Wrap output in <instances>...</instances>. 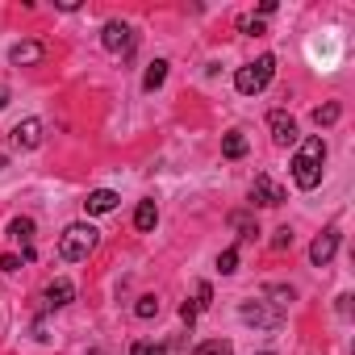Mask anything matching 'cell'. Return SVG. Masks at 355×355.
<instances>
[{
  "label": "cell",
  "instance_id": "1",
  "mask_svg": "<svg viewBox=\"0 0 355 355\" xmlns=\"http://www.w3.org/2000/svg\"><path fill=\"white\" fill-rule=\"evenodd\" d=\"M322 163H326V142L322 138H305L301 150H297V159H293V180H297V189H305V193L318 189Z\"/></svg>",
  "mask_w": 355,
  "mask_h": 355
},
{
  "label": "cell",
  "instance_id": "2",
  "mask_svg": "<svg viewBox=\"0 0 355 355\" xmlns=\"http://www.w3.org/2000/svg\"><path fill=\"white\" fill-rule=\"evenodd\" d=\"M96 243H101V234H96L88 222H76V226L63 230V239H59V255H63L67 263H80V259H88V255L96 251Z\"/></svg>",
  "mask_w": 355,
  "mask_h": 355
},
{
  "label": "cell",
  "instance_id": "3",
  "mask_svg": "<svg viewBox=\"0 0 355 355\" xmlns=\"http://www.w3.org/2000/svg\"><path fill=\"white\" fill-rule=\"evenodd\" d=\"M272 76H276V59H272V55H259L255 63L239 67L234 88H239L243 96H255V92H263V88H268V80H272Z\"/></svg>",
  "mask_w": 355,
  "mask_h": 355
},
{
  "label": "cell",
  "instance_id": "4",
  "mask_svg": "<svg viewBox=\"0 0 355 355\" xmlns=\"http://www.w3.org/2000/svg\"><path fill=\"white\" fill-rule=\"evenodd\" d=\"M101 42H105V51H113V55H130V51H134V30H130L125 21H109L105 34H101Z\"/></svg>",
  "mask_w": 355,
  "mask_h": 355
},
{
  "label": "cell",
  "instance_id": "5",
  "mask_svg": "<svg viewBox=\"0 0 355 355\" xmlns=\"http://www.w3.org/2000/svg\"><path fill=\"white\" fill-rule=\"evenodd\" d=\"M251 201H255V205L276 209V205H284V189L272 180V175H255V184H251Z\"/></svg>",
  "mask_w": 355,
  "mask_h": 355
},
{
  "label": "cell",
  "instance_id": "6",
  "mask_svg": "<svg viewBox=\"0 0 355 355\" xmlns=\"http://www.w3.org/2000/svg\"><path fill=\"white\" fill-rule=\"evenodd\" d=\"M268 125H272V142H276V146L297 142V121H293L284 109H272V113H268Z\"/></svg>",
  "mask_w": 355,
  "mask_h": 355
},
{
  "label": "cell",
  "instance_id": "7",
  "mask_svg": "<svg viewBox=\"0 0 355 355\" xmlns=\"http://www.w3.org/2000/svg\"><path fill=\"white\" fill-rule=\"evenodd\" d=\"M239 313H243V322H251V326H263V330H276V326L284 322V313H280V309H263V301H255V305L247 301Z\"/></svg>",
  "mask_w": 355,
  "mask_h": 355
},
{
  "label": "cell",
  "instance_id": "8",
  "mask_svg": "<svg viewBox=\"0 0 355 355\" xmlns=\"http://www.w3.org/2000/svg\"><path fill=\"white\" fill-rule=\"evenodd\" d=\"M334 251H338V230L330 226V230H322V234L313 239V247H309V259H313L318 268H326V263L334 259Z\"/></svg>",
  "mask_w": 355,
  "mask_h": 355
},
{
  "label": "cell",
  "instance_id": "9",
  "mask_svg": "<svg viewBox=\"0 0 355 355\" xmlns=\"http://www.w3.org/2000/svg\"><path fill=\"white\" fill-rule=\"evenodd\" d=\"M9 59H13L17 67H34V63L46 59V46H42V42H17V46L9 51Z\"/></svg>",
  "mask_w": 355,
  "mask_h": 355
},
{
  "label": "cell",
  "instance_id": "10",
  "mask_svg": "<svg viewBox=\"0 0 355 355\" xmlns=\"http://www.w3.org/2000/svg\"><path fill=\"white\" fill-rule=\"evenodd\" d=\"M9 239L26 247V259H34V218H13L9 222Z\"/></svg>",
  "mask_w": 355,
  "mask_h": 355
},
{
  "label": "cell",
  "instance_id": "11",
  "mask_svg": "<svg viewBox=\"0 0 355 355\" xmlns=\"http://www.w3.org/2000/svg\"><path fill=\"white\" fill-rule=\"evenodd\" d=\"M13 142L26 146V150H34V146L42 142V121H38V117H26V121L13 130Z\"/></svg>",
  "mask_w": 355,
  "mask_h": 355
},
{
  "label": "cell",
  "instance_id": "12",
  "mask_svg": "<svg viewBox=\"0 0 355 355\" xmlns=\"http://www.w3.org/2000/svg\"><path fill=\"white\" fill-rule=\"evenodd\" d=\"M209 301H214V288L201 280V284H197V301H184V305H180V318L193 326V322H197V313H201V309H209Z\"/></svg>",
  "mask_w": 355,
  "mask_h": 355
},
{
  "label": "cell",
  "instance_id": "13",
  "mask_svg": "<svg viewBox=\"0 0 355 355\" xmlns=\"http://www.w3.org/2000/svg\"><path fill=\"white\" fill-rule=\"evenodd\" d=\"M113 205H117V193H109V189H96V193H88V201H84L88 214H109Z\"/></svg>",
  "mask_w": 355,
  "mask_h": 355
},
{
  "label": "cell",
  "instance_id": "14",
  "mask_svg": "<svg viewBox=\"0 0 355 355\" xmlns=\"http://www.w3.org/2000/svg\"><path fill=\"white\" fill-rule=\"evenodd\" d=\"M71 297H76V284H71V280H55V284L46 288V305H55V309H59V305H71Z\"/></svg>",
  "mask_w": 355,
  "mask_h": 355
},
{
  "label": "cell",
  "instance_id": "15",
  "mask_svg": "<svg viewBox=\"0 0 355 355\" xmlns=\"http://www.w3.org/2000/svg\"><path fill=\"white\" fill-rule=\"evenodd\" d=\"M155 222H159V209H155V201H142V205H138V214H134V226L146 234V230H155Z\"/></svg>",
  "mask_w": 355,
  "mask_h": 355
},
{
  "label": "cell",
  "instance_id": "16",
  "mask_svg": "<svg viewBox=\"0 0 355 355\" xmlns=\"http://www.w3.org/2000/svg\"><path fill=\"white\" fill-rule=\"evenodd\" d=\"M163 80H167V63H163V59H155V63L146 67V76H142V88H146V92H155Z\"/></svg>",
  "mask_w": 355,
  "mask_h": 355
},
{
  "label": "cell",
  "instance_id": "17",
  "mask_svg": "<svg viewBox=\"0 0 355 355\" xmlns=\"http://www.w3.org/2000/svg\"><path fill=\"white\" fill-rule=\"evenodd\" d=\"M222 150H226V159H243V155H247V138L234 130V134H226V138H222Z\"/></svg>",
  "mask_w": 355,
  "mask_h": 355
},
{
  "label": "cell",
  "instance_id": "18",
  "mask_svg": "<svg viewBox=\"0 0 355 355\" xmlns=\"http://www.w3.org/2000/svg\"><path fill=\"white\" fill-rule=\"evenodd\" d=\"M193 355H230V343H226V338H209V343H201Z\"/></svg>",
  "mask_w": 355,
  "mask_h": 355
},
{
  "label": "cell",
  "instance_id": "19",
  "mask_svg": "<svg viewBox=\"0 0 355 355\" xmlns=\"http://www.w3.org/2000/svg\"><path fill=\"white\" fill-rule=\"evenodd\" d=\"M313 121H318V125H334V121H338V105H322V109H313Z\"/></svg>",
  "mask_w": 355,
  "mask_h": 355
},
{
  "label": "cell",
  "instance_id": "20",
  "mask_svg": "<svg viewBox=\"0 0 355 355\" xmlns=\"http://www.w3.org/2000/svg\"><path fill=\"white\" fill-rule=\"evenodd\" d=\"M218 268H222L226 276H230V272H239V251H234V247H230V251H222V255H218Z\"/></svg>",
  "mask_w": 355,
  "mask_h": 355
},
{
  "label": "cell",
  "instance_id": "21",
  "mask_svg": "<svg viewBox=\"0 0 355 355\" xmlns=\"http://www.w3.org/2000/svg\"><path fill=\"white\" fill-rule=\"evenodd\" d=\"M134 313H138V318H155V313H159V297H142Z\"/></svg>",
  "mask_w": 355,
  "mask_h": 355
},
{
  "label": "cell",
  "instance_id": "22",
  "mask_svg": "<svg viewBox=\"0 0 355 355\" xmlns=\"http://www.w3.org/2000/svg\"><path fill=\"white\" fill-rule=\"evenodd\" d=\"M230 222H234V226H239V230H243V239H255V222H251V218H247V214H234V218H230Z\"/></svg>",
  "mask_w": 355,
  "mask_h": 355
},
{
  "label": "cell",
  "instance_id": "23",
  "mask_svg": "<svg viewBox=\"0 0 355 355\" xmlns=\"http://www.w3.org/2000/svg\"><path fill=\"white\" fill-rule=\"evenodd\" d=\"M284 247H293V230H288V226L272 234V251H284Z\"/></svg>",
  "mask_w": 355,
  "mask_h": 355
},
{
  "label": "cell",
  "instance_id": "24",
  "mask_svg": "<svg viewBox=\"0 0 355 355\" xmlns=\"http://www.w3.org/2000/svg\"><path fill=\"white\" fill-rule=\"evenodd\" d=\"M130 355H167V347H155V343H134Z\"/></svg>",
  "mask_w": 355,
  "mask_h": 355
},
{
  "label": "cell",
  "instance_id": "25",
  "mask_svg": "<svg viewBox=\"0 0 355 355\" xmlns=\"http://www.w3.org/2000/svg\"><path fill=\"white\" fill-rule=\"evenodd\" d=\"M21 263H17V255H0V272H17Z\"/></svg>",
  "mask_w": 355,
  "mask_h": 355
},
{
  "label": "cell",
  "instance_id": "26",
  "mask_svg": "<svg viewBox=\"0 0 355 355\" xmlns=\"http://www.w3.org/2000/svg\"><path fill=\"white\" fill-rule=\"evenodd\" d=\"M88 355H105V351H88Z\"/></svg>",
  "mask_w": 355,
  "mask_h": 355
},
{
  "label": "cell",
  "instance_id": "27",
  "mask_svg": "<svg viewBox=\"0 0 355 355\" xmlns=\"http://www.w3.org/2000/svg\"><path fill=\"white\" fill-rule=\"evenodd\" d=\"M0 167H5V155H0Z\"/></svg>",
  "mask_w": 355,
  "mask_h": 355
},
{
  "label": "cell",
  "instance_id": "28",
  "mask_svg": "<svg viewBox=\"0 0 355 355\" xmlns=\"http://www.w3.org/2000/svg\"><path fill=\"white\" fill-rule=\"evenodd\" d=\"M263 355H276V351H263Z\"/></svg>",
  "mask_w": 355,
  "mask_h": 355
}]
</instances>
